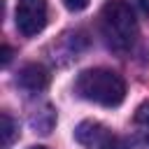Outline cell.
<instances>
[{
    "label": "cell",
    "instance_id": "1",
    "mask_svg": "<svg viewBox=\"0 0 149 149\" xmlns=\"http://www.w3.org/2000/svg\"><path fill=\"white\" fill-rule=\"evenodd\" d=\"M74 91L79 98L102 105V107H116L126 98V81L121 79L119 72L107 70V68H88L79 72L74 81Z\"/></svg>",
    "mask_w": 149,
    "mask_h": 149
},
{
    "label": "cell",
    "instance_id": "2",
    "mask_svg": "<svg viewBox=\"0 0 149 149\" xmlns=\"http://www.w3.org/2000/svg\"><path fill=\"white\" fill-rule=\"evenodd\" d=\"M100 30L109 49L128 51L137 37V21L126 0H109L100 12Z\"/></svg>",
    "mask_w": 149,
    "mask_h": 149
},
{
    "label": "cell",
    "instance_id": "3",
    "mask_svg": "<svg viewBox=\"0 0 149 149\" xmlns=\"http://www.w3.org/2000/svg\"><path fill=\"white\" fill-rule=\"evenodd\" d=\"M49 5L47 0H19L16 5V28L23 37H33L42 33L47 26Z\"/></svg>",
    "mask_w": 149,
    "mask_h": 149
},
{
    "label": "cell",
    "instance_id": "4",
    "mask_svg": "<svg viewBox=\"0 0 149 149\" xmlns=\"http://www.w3.org/2000/svg\"><path fill=\"white\" fill-rule=\"evenodd\" d=\"M74 137L88 149H119V140L98 121H81L74 130Z\"/></svg>",
    "mask_w": 149,
    "mask_h": 149
},
{
    "label": "cell",
    "instance_id": "5",
    "mask_svg": "<svg viewBox=\"0 0 149 149\" xmlns=\"http://www.w3.org/2000/svg\"><path fill=\"white\" fill-rule=\"evenodd\" d=\"M16 84L21 88L30 91V93H37V91L47 88V84H49V70L44 65H40V63H28V65L21 68V72L16 77Z\"/></svg>",
    "mask_w": 149,
    "mask_h": 149
},
{
    "label": "cell",
    "instance_id": "6",
    "mask_svg": "<svg viewBox=\"0 0 149 149\" xmlns=\"http://www.w3.org/2000/svg\"><path fill=\"white\" fill-rule=\"evenodd\" d=\"M133 128L135 140L142 149H149V102H142L133 114Z\"/></svg>",
    "mask_w": 149,
    "mask_h": 149
},
{
    "label": "cell",
    "instance_id": "7",
    "mask_svg": "<svg viewBox=\"0 0 149 149\" xmlns=\"http://www.w3.org/2000/svg\"><path fill=\"white\" fill-rule=\"evenodd\" d=\"M0 135H2V149H9L12 147V142L16 140V135H19V130H16V123H14V119L9 116V114H0Z\"/></svg>",
    "mask_w": 149,
    "mask_h": 149
},
{
    "label": "cell",
    "instance_id": "8",
    "mask_svg": "<svg viewBox=\"0 0 149 149\" xmlns=\"http://www.w3.org/2000/svg\"><path fill=\"white\" fill-rule=\"evenodd\" d=\"M65 2V7L70 9V12H81V9H86V5H88V0H63Z\"/></svg>",
    "mask_w": 149,
    "mask_h": 149
},
{
    "label": "cell",
    "instance_id": "9",
    "mask_svg": "<svg viewBox=\"0 0 149 149\" xmlns=\"http://www.w3.org/2000/svg\"><path fill=\"white\" fill-rule=\"evenodd\" d=\"M9 61H12V49L7 44H2V65H7Z\"/></svg>",
    "mask_w": 149,
    "mask_h": 149
},
{
    "label": "cell",
    "instance_id": "10",
    "mask_svg": "<svg viewBox=\"0 0 149 149\" xmlns=\"http://www.w3.org/2000/svg\"><path fill=\"white\" fill-rule=\"evenodd\" d=\"M30 149H47V147H30Z\"/></svg>",
    "mask_w": 149,
    "mask_h": 149
}]
</instances>
